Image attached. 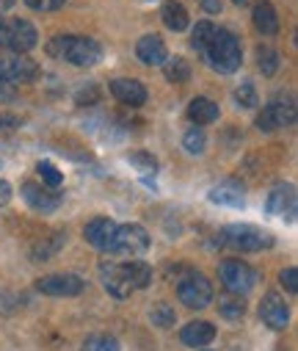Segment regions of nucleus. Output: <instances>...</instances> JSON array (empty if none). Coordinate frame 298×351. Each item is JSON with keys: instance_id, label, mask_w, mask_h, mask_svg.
<instances>
[{"instance_id": "obj_1", "label": "nucleus", "mask_w": 298, "mask_h": 351, "mask_svg": "<svg viewBox=\"0 0 298 351\" xmlns=\"http://www.w3.org/2000/svg\"><path fill=\"white\" fill-rule=\"evenodd\" d=\"M47 53L75 66H94L103 61V47H99L97 39H88V36H55L47 45Z\"/></svg>"}, {"instance_id": "obj_2", "label": "nucleus", "mask_w": 298, "mask_h": 351, "mask_svg": "<svg viewBox=\"0 0 298 351\" xmlns=\"http://www.w3.org/2000/svg\"><path fill=\"white\" fill-rule=\"evenodd\" d=\"M202 56H205V58L210 61V66H213L216 72H221V75L238 72V69H240V61H243L238 36H235L232 31H221V28H216V34H213V39H210V45H208V50H205Z\"/></svg>"}, {"instance_id": "obj_3", "label": "nucleus", "mask_w": 298, "mask_h": 351, "mask_svg": "<svg viewBox=\"0 0 298 351\" xmlns=\"http://www.w3.org/2000/svg\"><path fill=\"white\" fill-rule=\"evenodd\" d=\"M219 246H232L238 252H262L273 246V235L265 232L262 227H251V224H232L227 230H221L219 235Z\"/></svg>"}, {"instance_id": "obj_4", "label": "nucleus", "mask_w": 298, "mask_h": 351, "mask_svg": "<svg viewBox=\"0 0 298 351\" xmlns=\"http://www.w3.org/2000/svg\"><path fill=\"white\" fill-rule=\"evenodd\" d=\"M39 42L36 28L28 20H0V47L14 56H25Z\"/></svg>"}, {"instance_id": "obj_5", "label": "nucleus", "mask_w": 298, "mask_h": 351, "mask_svg": "<svg viewBox=\"0 0 298 351\" xmlns=\"http://www.w3.org/2000/svg\"><path fill=\"white\" fill-rule=\"evenodd\" d=\"M295 122V100L293 95H276L257 117V128L262 133H273L282 128H290Z\"/></svg>"}, {"instance_id": "obj_6", "label": "nucleus", "mask_w": 298, "mask_h": 351, "mask_svg": "<svg viewBox=\"0 0 298 351\" xmlns=\"http://www.w3.org/2000/svg\"><path fill=\"white\" fill-rule=\"evenodd\" d=\"M177 299L190 310H205L213 302V285L208 282V277L196 274V271H188L177 282Z\"/></svg>"}, {"instance_id": "obj_7", "label": "nucleus", "mask_w": 298, "mask_h": 351, "mask_svg": "<svg viewBox=\"0 0 298 351\" xmlns=\"http://www.w3.org/2000/svg\"><path fill=\"white\" fill-rule=\"evenodd\" d=\"M219 280L227 288V293H235V296H246L257 285V274L240 260H224L219 266Z\"/></svg>"}, {"instance_id": "obj_8", "label": "nucleus", "mask_w": 298, "mask_h": 351, "mask_svg": "<svg viewBox=\"0 0 298 351\" xmlns=\"http://www.w3.org/2000/svg\"><path fill=\"white\" fill-rule=\"evenodd\" d=\"M149 249V232L138 224H122L114 232V246L111 254H144Z\"/></svg>"}, {"instance_id": "obj_9", "label": "nucleus", "mask_w": 298, "mask_h": 351, "mask_svg": "<svg viewBox=\"0 0 298 351\" xmlns=\"http://www.w3.org/2000/svg\"><path fill=\"white\" fill-rule=\"evenodd\" d=\"M99 280H103V288L114 296V299H127L133 293V285L125 274V266L116 260H103L99 263Z\"/></svg>"}, {"instance_id": "obj_10", "label": "nucleus", "mask_w": 298, "mask_h": 351, "mask_svg": "<svg viewBox=\"0 0 298 351\" xmlns=\"http://www.w3.org/2000/svg\"><path fill=\"white\" fill-rule=\"evenodd\" d=\"M39 77V64L25 56L0 58V83H31Z\"/></svg>"}, {"instance_id": "obj_11", "label": "nucleus", "mask_w": 298, "mask_h": 351, "mask_svg": "<svg viewBox=\"0 0 298 351\" xmlns=\"http://www.w3.org/2000/svg\"><path fill=\"white\" fill-rule=\"evenodd\" d=\"M86 288V282L77 277V274H50V277H42L36 282V291L39 293H47V296H80Z\"/></svg>"}, {"instance_id": "obj_12", "label": "nucleus", "mask_w": 298, "mask_h": 351, "mask_svg": "<svg viewBox=\"0 0 298 351\" xmlns=\"http://www.w3.org/2000/svg\"><path fill=\"white\" fill-rule=\"evenodd\" d=\"M119 224H114L111 219H91L83 230V238L88 246H94L97 252H108L111 254V246H114V232H116Z\"/></svg>"}, {"instance_id": "obj_13", "label": "nucleus", "mask_w": 298, "mask_h": 351, "mask_svg": "<svg viewBox=\"0 0 298 351\" xmlns=\"http://www.w3.org/2000/svg\"><path fill=\"white\" fill-rule=\"evenodd\" d=\"M265 210L271 216H282L284 221H295V189L276 186L265 199Z\"/></svg>"}, {"instance_id": "obj_14", "label": "nucleus", "mask_w": 298, "mask_h": 351, "mask_svg": "<svg viewBox=\"0 0 298 351\" xmlns=\"http://www.w3.org/2000/svg\"><path fill=\"white\" fill-rule=\"evenodd\" d=\"M111 92L114 97L122 103V106H130V108H141L147 103V89L141 80H133V77H119L111 83Z\"/></svg>"}, {"instance_id": "obj_15", "label": "nucleus", "mask_w": 298, "mask_h": 351, "mask_svg": "<svg viewBox=\"0 0 298 351\" xmlns=\"http://www.w3.org/2000/svg\"><path fill=\"white\" fill-rule=\"evenodd\" d=\"M260 318L271 326V329H284L290 321V307L284 304V299L279 293H268L260 304Z\"/></svg>"}, {"instance_id": "obj_16", "label": "nucleus", "mask_w": 298, "mask_h": 351, "mask_svg": "<svg viewBox=\"0 0 298 351\" xmlns=\"http://www.w3.org/2000/svg\"><path fill=\"white\" fill-rule=\"evenodd\" d=\"M23 199H25L34 210H39V213H53V210L61 205V197H58V194L42 189V186H36V183H25V186H23Z\"/></svg>"}, {"instance_id": "obj_17", "label": "nucleus", "mask_w": 298, "mask_h": 351, "mask_svg": "<svg viewBox=\"0 0 298 351\" xmlns=\"http://www.w3.org/2000/svg\"><path fill=\"white\" fill-rule=\"evenodd\" d=\"M210 202L224 205V208H243V202H246V191H243L240 183L227 180V183H219V186L210 189Z\"/></svg>"}, {"instance_id": "obj_18", "label": "nucleus", "mask_w": 298, "mask_h": 351, "mask_svg": "<svg viewBox=\"0 0 298 351\" xmlns=\"http://www.w3.org/2000/svg\"><path fill=\"white\" fill-rule=\"evenodd\" d=\"M136 53H138V58H141L144 64H149V66H158V64H163V61L169 58V53H166V42H163L158 34L144 36V39L136 45Z\"/></svg>"}, {"instance_id": "obj_19", "label": "nucleus", "mask_w": 298, "mask_h": 351, "mask_svg": "<svg viewBox=\"0 0 298 351\" xmlns=\"http://www.w3.org/2000/svg\"><path fill=\"white\" fill-rule=\"evenodd\" d=\"M179 337H182V343L190 346V348H202V346H208V343L216 337V329H213V324H208V321H190V324L179 332Z\"/></svg>"}, {"instance_id": "obj_20", "label": "nucleus", "mask_w": 298, "mask_h": 351, "mask_svg": "<svg viewBox=\"0 0 298 351\" xmlns=\"http://www.w3.org/2000/svg\"><path fill=\"white\" fill-rule=\"evenodd\" d=\"M188 119L199 128V125H210V122H216L219 119V106L213 103V100H208V97H196V100H190V106H188Z\"/></svg>"}, {"instance_id": "obj_21", "label": "nucleus", "mask_w": 298, "mask_h": 351, "mask_svg": "<svg viewBox=\"0 0 298 351\" xmlns=\"http://www.w3.org/2000/svg\"><path fill=\"white\" fill-rule=\"evenodd\" d=\"M160 20H163V25H166L169 31H174V34L185 31V28H188V23H190V17H188L185 6H182V3H177V0H169V3H163V9H160Z\"/></svg>"}, {"instance_id": "obj_22", "label": "nucleus", "mask_w": 298, "mask_h": 351, "mask_svg": "<svg viewBox=\"0 0 298 351\" xmlns=\"http://www.w3.org/2000/svg\"><path fill=\"white\" fill-rule=\"evenodd\" d=\"M251 20H254V28L262 34V36H273L276 31H279V17H276V9L271 6V3H257L254 6V14H251Z\"/></svg>"}, {"instance_id": "obj_23", "label": "nucleus", "mask_w": 298, "mask_h": 351, "mask_svg": "<svg viewBox=\"0 0 298 351\" xmlns=\"http://www.w3.org/2000/svg\"><path fill=\"white\" fill-rule=\"evenodd\" d=\"M122 266H125V274H127L133 291H141V288H147V285L152 282V269L147 266V263L130 260V263H122Z\"/></svg>"}, {"instance_id": "obj_24", "label": "nucleus", "mask_w": 298, "mask_h": 351, "mask_svg": "<svg viewBox=\"0 0 298 351\" xmlns=\"http://www.w3.org/2000/svg\"><path fill=\"white\" fill-rule=\"evenodd\" d=\"M163 75H166V80H171L174 86L188 83V80H190V64H188L182 56L166 58V61H163Z\"/></svg>"}, {"instance_id": "obj_25", "label": "nucleus", "mask_w": 298, "mask_h": 351, "mask_svg": "<svg viewBox=\"0 0 298 351\" xmlns=\"http://www.w3.org/2000/svg\"><path fill=\"white\" fill-rule=\"evenodd\" d=\"M219 313H221L224 318H229V321L243 318V315H246V302H243V296L224 293V296L219 299Z\"/></svg>"}, {"instance_id": "obj_26", "label": "nucleus", "mask_w": 298, "mask_h": 351, "mask_svg": "<svg viewBox=\"0 0 298 351\" xmlns=\"http://www.w3.org/2000/svg\"><path fill=\"white\" fill-rule=\"evenodd\" d=\"M213 34H216V25H213V23H208V20L196 23V28H193V34H190V47H193L196 53H205L208 45H210V39H213Z\"/></svg>"}, {"instance_id": "obj_27", "label": "nucleus", "mask_w": 298, "mask_h": 351, "mask_svg": "<svg viewBox=\"0 0 298 351\" xmlns=\"http://www.w3.org/2000/svg\"><path fill=\"white\" fill-rule=\"evenodd\" d=\"M80 351H122V343L114 335H91L83 340Z\"/></svg>"}, {"instance_id": "obj_28", "label": "nucleus", "mask_w": 298, "mask_h": 351, "mask_svg": "<svg viewBox=\"0 0 298 351\" xmlns=\"http://www.w3.org/2000/svg\"><path fill=\"white\" fill-rule=\"evenodd\" d=\"M235 103H238L240 108H257V106H260V95H257V89H254L251 80H243L238 89H235Z\"/></svg>"}, {"instance_id": "obj_29", "label": "nucleus", "mask_w": 298, "mask_h": 351, "mask_svg": "<svg viewBox=\"0 0 298 351\" xmlns=\"http://www.w3.org/2000/svg\"><path fill=\"white\" fill-rule=\"evenodd\" d=\"M127 160H130V166H136L141 174H155V171H158V160H155L152 152H147V149H133V152L127 155Z\"/></svg>"}, {"instance_id": "obj_30", "label": "nucleus", "mask_w": 298, "mask_h": 351, "mask_svg": "<svg viewBox=\"0 0 298 351\" xmlns=\"http://www.w3.org/2000/svg\"><path fill=\"white\" fill-rule=\"evenodd\" d=\"M149 321H152L158 329H171L174 321H177V313H174V307H169V304H155V307L149 310Z\"/></svg>"}, {"instance_id": "obj_31", "label": "nucleus", "mask_w": 298, "mask_h": 351, "mask_svg": "<svg viewBox=\"0 0 298 351\" xmlns=\"http://www.w3.org/2000/svg\"><path fill=\"white\" fill-rule=\"evenodd\" d=\"M182 147H185L190 155H202L205 147H208V136H205V130L190 128V130L182 136Z\"/></svg>"}, {"instance_id": "obj_32", "label": "nucleus", "mask_w": 298, "mask_h": 351, "mask_svg": "<svg viewBox=\"0 0 298 351\" xmlns=\"http://www.w3.org/2000/svg\"><path fill=\"white\" fill-rule=\"evenodd\" d=\"M64 243H66V235H64V232H55L53 238L42 241V243H39V246H36L31 254H34V260H47V257H50V254H55V252H58Z\"/></svg>"}, {"instance_id": "obj_33", "label": "nucleus", "mask_w": 298, "mask_h": 351, "mask_svg": "<svg viewBox=\"0 0 298 351\" xmlns=\"http://www.w3.org/2000/svg\"><path fill=\"white\" fill-rule=\"evenodd\" d=\"M36 171L42 174V183H47L50 189H58V186L64 183V174H61L58 166L50 163V160H39V163H36Z\"/></svg>"}, {"instance_id": "obj_34", "label": "nucleus", "mask_w": 298, "mask_h": 351, "mask_svg": "<svg viewBox=\"0 0 298 351\" xmlns=\"http://www.w3.org/2000/svg\"><path fill=\"white\" fill-rule=\"evenodd\" d=\"M257 64H260V72L271 77V75H276V69H279V53L271 50V47H260V50H257Z\"/></svg>"}, {"instance_id": "obj_35", "label": "nucleus", "mask_w": 298, "mask_h": 351, "mask_svg": "<svg viewBox=\"0 0 298 351\" xmlns=\"http://www.w3.org/2000/svg\"><path fill=\"white\" fill-rule=\"evenodd\" d=\"M99 97H103V92H99V86H97V83H88V86H83V89L75 95V103L88 108V106L99 103Z\"/></svg>"}, {"instance_id": "obj_36", "label": "nucleus", "mask_w": 298, "mask_h": 351, "mask_svg": "<svg viewBox=\"0 0 298 351\" xmlns=\"http://www.w3.org/2000/svg\"><path fill=\"white\" fill-rule=\"evenodd\" d=\"M279 282L284 285V291L295 293V291H298V271H295V266H290V269H282V274H279Z\"/></svg>"}, {"instance_id": "obj_37", "label": "nucleus", "mask_w": 298, "mask_h": 351, "mask_svg": "<svg viewBox=\"0 0 298 351\" xmlns=\"http://www.w3.org/2000/svg\"><path fill=\"white\" fill-rule=\"evenodd\" d=\"M34 12H58L66 0H25Z\"/></svg>"}, {"instance_id": "obj_38", "label": "nucleus", "mask_w": 298, "mask_h": 351, "mask_svg": "<svg viewBox=\"0 0 298 351\" xmlns=\"http://www.w3.org/2000/svg\"><path fill=\"white\" fill-rule=\"evenodd\" d=\"M20 125H23L20 117H14V114H0V130H14V128H20Z\"/></svg>"}, {"instance_id": "obj_39", "label": "nucleus", "mask_w": 298, "mask_h": 351, "mask_svg": "<svg viewBox=\"0 0 298 351\" xmlns=\"http://www.w3.org/2000/svg\"><path fill=\"white\" fill-rule=\"evenodd\" d=\"M12 197H14L12 186H9L6 180H0V208H3V205H9V202H12Z\"/></svg>"}, {"instance_id": "obj_40", "label": "nucleus", "mask_w": 298, "mask_h": 351, "mask_svg": "<svg viewBox=\"0 0 298 351\" xmlns=\"http://www.w3.org/2000/svg\"><path fill=\"white\" fill-rule=\"evenodd\" d=\"M202 9L208 14H221V0H202Z\"/></svg>"}, {"instance_id": "obj_41", "label": "nucleus", "mask_w": 298, "mask_h": 351, "mask_svg": "<svg viewBox=\"0 0 298 351\" xmlns=\"http://www.w3.org/2000/svg\"><path fill=\"white\" fill-rule=\"evenodd\" d=\"M14 3H17V0H0V12H9Z\"/></svg>"}, {"instance_id": "obj_42", "label": "nucleus", "mask_w": 298, "mask_h": 351, "mask_svg": "<svg viewBox=\"0 0 298 351\" xmlns=\"http://www.w3.org/2000/svg\"><path fill=\"white\" fill-rule=\"evenodd\" d=\"M232 3H235V6H246V3H249V0H232Z\"/></svg>"}]
</instances>
